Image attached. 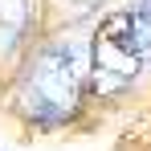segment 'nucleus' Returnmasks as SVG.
Listing matches in <instances>:
<instances>
[{
  "label": "nucleus",
  "instance_id": "1",
  "mask_svg": "<svg viewBox=\"0 0 151 151\" xmlns=\"http://www.w3.org/2000/svg\"><path fill=\"white\" fill-rule=\"evenodd\" d=\"M90 82V41L61 37L33 57L21 82V110L37 123H61L82 102V86Z\"/></svg>",
  "mask_w": 151,
  "mask_h": 151
},
{
  "label": "nucleus",
  "instance_id": "2",
  "mask_svg": "<svg viewBox=\"0 0 151 151\" xmlns=\"http://www.w3.org/2000/svg\"><path fill=\"white\" fill-rule=\"evenodd\" d=\"M143 70V53L135 45V29H131V8H119L102 21L98 37L90 45V86L98 94H123L127 86Z\"/></svg>",
  "mask_w": 151,
  "mask_h": 151
},
{
  "label": "nucleus",
  "instance_id": "3",
  "mask_svg": "<svg viewBox=\"0 0 151 151\" xmlns=\"http://www.w3.org/2000/svg\"><path fill=\"white\" fill-rule=\"evenodd\" d=\"M33 21V0H0V57L12 53Z\"/></svg>",
  "mask_w": 151,
  "mask_h": 151
},
{
  "label": "nucleus",
  "instance_id": "4",
  "mask_svg": "<svg viewBox=\"0 0 151 151\" xmlns=\"http://www.w3.org/2000/svg\"><path fill=\"white\" fill-rule=\"evenodd\" d=\"M57 4H61V8H65L70 17H86L90 8H98L102 0H57Z\"/></svg>",
  "mask_w": 151,
  "mask_h": 151
}]
</instances>
